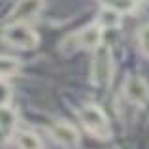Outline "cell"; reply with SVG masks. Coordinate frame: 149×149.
Wrapping results in <instances>:
<instances>
[{"label": "cell", "instance_id": "2", "mask_svg": "<svg viewBox=\"0 0 149 149\" xmlns=\"http://www.w3.org/2000/svg\"><path fill=\"white\" fill-rule=\"evenodd\" d=\"M79 121L87 128V132H91L96 138L108 140L111 136V128H109L108 117H106V113L96 104H85L79 109Z\"/></svg>", "mask_w": 149, "mask_h": 149}, {"label": "cell", "instance_id": "4", "mask_svg": "<svg viewBox=\"0 0 149 149\" xmlns=\"http://www.w3.org/2000/svg\"><path fill=\"white\" fill-rule=\"evenodd\" d=\"M123 91H125V96H127L132 104L146 106L149 102V85H147V81L140 76L127 77Z\"/></svg>", "mask_w": 149, "mask_h": 149}, {"label": "cell", "instance_id": "10", "mask_svg": "<svg viewBox=\"0 0 149 149\" xmlns=\"http://www.w3.org/2000/svg\"><path fill=\"white\" fill-rule=\"evenodd\" d=\"M15 140H17L19 149H42V142L34 132L21 130V132H17Z\"/></svg>", "mask_w": 149, "mask_h": 149}, {"label": "cell", "instance_id": "7", "mask_svg": "<svg viewBox=\"0 0 149 149\" xmlns=\"http://www.w3.org/2000/svg\"><path fill=\"white\" fill-rule=\"evenodd\" d=\"M76 44H77V47L95 51L102 44V26L98 23H93V25L81 29L79 32L76 34Z\"/></svg>", "mask_w": 149, "mask_h": 149}, {"label": "cell", "instance_id": "6", "mask_svg": "<svg viewBox=\"0 0 149 149\" xmlns=\"http://www.w3.org/2000/svg\"><path fill=\"white\" fill-rule=\"evenodd\" d=\"M42 0H19L10 13V23H29L40 13Z\"/></svg>", "mask_w": 149, "mask_h": 149}, {"label": "cell", "instance_id": "13", "mask_svg": "<svg viewBox=\"0 0 149 149\" xmlns=\"http://www.w3.org/2000/svg\"><path fill=\"white\" fill-rule=\"evenodd\" d=\"M138 42H140V47H142L143 55L149 57V25L142 26L138 32Z\"/></svg>", "mask_w": 149, "mask_h": 149}, {"label": "cell", "instance_id": "5", "mask_svg": "<svg viewBox=\"0 0 149 149\" xmlns=\"http://www.w3.org/2000/svg\"><path fill=\"white\" fill-rule=\"evenodd\" d=\"M49 132H51V138H53L58 146H62L66 149H74L79 143V134H77V130L68 123L58 121V123H55L53 127H51Z\"/></svg>", "mask_w": 149, "mask_h": 149}, {"label": "cell", "instance_id": "8", "mask_svg": "<svg viewBox=\"0 0 149 149\" xmlns=\"http://www.w3.org/2000/svg\"><path fill=\"white\" fill-rule=\"evenodd\" d=\"M96 23L102 26V29H117L121 25V13L111 8H102V11L98 13V19Z\"/></svg>", "mask_w": 149, "mask_h": 149}, {"label": "cell", "instance_id": "14", "mask_svg": "<svg viewBox=\"0 0 149 149\" xmlns=\"http://www.w3.org/2000/svg\"><path fill=\"white\" fill-rule=\"evenodd\" d=\"M11 100V87L0 77V106H8Z\"/></svg>", "mask_w": 149, "mask_h": 149}, {"label": "cell", "instance_id": "11", "mask_svg": "<svg viewBox=\"0 0 149 149\" xmlns=\"http://www.w3.org/2000/svg\"><path fill=\"white\" fill-rule=\"evenodd\" d=\"M21 64H19L17 58L13 57H6V55H0V77H10V76H15L19 72Z\"/></svg>", "mask_w": 149, "mask_h": 149}, {"label": "cell", "instance_id": "9", "mask_svg": "<svg viewBox=\"0 0 149 149\" xmlns=\"http://www.w3.org/2000/svg\"><path fill=\"white\" fill-rule=\"evenodd\" d=\"M15 125H17V113H15V109L10 104L0 106V130L10 132L15 128Z\"/></svg>", "mask_w": 149, "mask_h": 149}, {"label": "cell", "instance_id": "1", "mask_svg": "<svg viewBox=\"0 0 149 149\" xmlns=\"http://www.w3.org/2000/svg\"><path fill=\"white\" fill-rule=\"evenodd\" d=\"M113 77V53L108 44H100L93 51L91 81L96 87H108Z\"/></svg>", "mask_w": 149, "mask_h": 149}, {"label": "cell", "instance_id": "15", "mask_svg": "<svg viewBox=\"0 0 149 149\" xmlns=\"http://www.w3.org/2000/svg\"><path fill=\"white\" fill-rule=\"evenodd\" d=\"M4 134H6V132L0 130V146H2V142H4Z\"/></svg>", "mask_w": 149, "mask_h": 149}, {"label": "cell", "instance_id": "3", "mask_svg": "<svg viewBox=\"0 0 149 149\" xmlns=\"http://www.w3.org/2000/svg\"><path fill=\"white\" fill-rule=\"evenodd\" d=\"M2 38L6 44L17 49H34L40 42L38 34L29 26V23H10L4 29Z\"/></svg>", "mask_w": 149, "mask_h": 149}, {"label": "cell", "instance_id": "12", "mask_svg": "<svg viewBox=\"0 0 149 149\" xmlns=\"http://www.w3.org/2000/svg\"><path fill=\"white\" fill-rule=\"evenodd\" d=\"M102 4L106 8L119 11V13H127V11H132L136 8V0H102Z\"/></svg>", "mask_w": 149, "mask_h": 149}]
</instances>
